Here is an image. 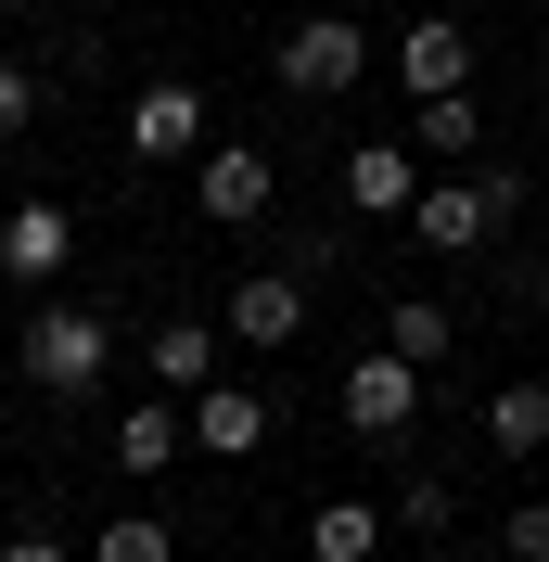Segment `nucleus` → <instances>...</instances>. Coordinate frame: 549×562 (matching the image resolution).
<instances>
[{
    "instance_id": "5",
    "label": "nucleus",
    "mask_w": 549,
    "mask_h": 562,
    "mask_svg": "<svg viewBox=\"0 0 549 562\" xmlns=\"http://www.w3.org/2000/svg\"><path fill=\"white\" fill-rule=\"evenodd\" d=\"M179 154H205V90L192 77H154L128 103V167H179Z\"/></svg>"
},
{
    "instance_id": "17",
    "label": "nucleus",
    "mask_w": 549,
    "mask_h": 562,
    "mask_svg": "<svg viewBox=\"0 0 549 562\" xmlns=\"http://www.w3.org/2000/svg\"><path fill=\"white\" fill-rule=\"evenodd\" d=\"M383 346L410 358V371H447V346H460V333H447L435 294H396V307H383Z\"/></svg>"
},
{
    "instance_id": "10",
    "label": "nucleus",
    "mask_w": 549,
    "mask_h": 562,
    "mask_svg": "<svg viewBox=\"0 0 549 562\" xmlns=\"http://www.w3.org/2000/svg\"><path fill=\"white\" fill-rule=\"evenodd\" d=\"M217 319H231L243 346H294V333H307V281H294V269H243Z\"/></svg>"
},
{
    "instance_id": "1",
    "label": "nucleus",
    "mask_w": 549,
    "mask_h": 562,
    "mask_svg": "<svg viewBox=\"0 0 549 562\" xmlns=\"http://www.w3.org/2000/svg\"><path fill=\"white\" fill-rule=\"evenodd\" d=\"M103 371H115V319L38 294V319H26V384H38V396H90Z\"/></svg>"
},
{
    "instance_id": "14",
    "label": "nucleus",
    "mask_w": 549,
    "mask_h": 562,
    "mask_svg": "<svg viewBox=\"0 0 549 562\" xmlns=\"http://www.w3.org/2000/svg\"><path fill=\"white\" fill-rule=\"evenodd\" d=\"M473 140H485L473 90H447V103H410V154H422V167H473Z\"/></svg>"
},
{
    "instance_id": "16",
    "label": "nucleus",
    "mask_w": 549,
    "mask_h": 562,
    "mask_svg": "<svg viewBox=\"0 0 549 562\" xmlns=\"http://www.w3.org/2000/svg\"><path fill=\"white\" fill-rule=\"evenodd\" d=\"M485 448H498V460H537L549 448V384H498V396H485Z\"/></svg>"
},
{
    "instance_id": "22",
    "label": "nucleus",
    "mask_w": 549,
    "mask_h": 562,
    "mask_svg": "<svg viewBox=\"0 0 549 562\" xmlns=\"http://www.w3.org/2000/svg\"><path fill=\"white\" fill-rule=\"evenodd\" d=\"M0 562H77V550H65V537H38V525H26V537H0Z\"/></svg>"
},
{
    "instance_id": "13",
    "label": "nucleus",
    "mask_w": 549,
    "mask_h": 562,
    "mask_svg": "<svg viewBox=\"0 0 549 562\" xmlns=\"http://www.w3.org/2000/svg\"><path fill=\"white\" fill-rule=\"evenodd\" d=\"M65 256H77V217H65V205H13V217H0V269L26 281V294H38V281H65Z\"/></svg>"
},
{
    "instance_id": "6",
    "label": "nucleus",
    "mask_w": 549,
    "mask_h": 562,
    "mask_svg": "<svg viewBox=\"0 0 549 562\" xmlns=\"http://www.w3.org/2000/svg\"><path fill=\"white\" fill-rule=\"evenodd\" d=\"M473 52H485V38L460 26V13H422V26H396V77H410V103L473 90Z\"/></svg>"
},
{
    "instance_id": "4",
    "label": "nucleus",
    "mask_w": 549,
    "mask_h": 562,
    "mask_svg": "<svg viewBox=\"0 0 549 562\" xmlns=\"http://www.w3.org/2000/svg\"><path fill=\"white\" fill-rule=\"evenodd\" d=\"M269 192H281V167L256 154V140H205V154H192V205H205L217 231H256Z\"/></svg>"
},
{
    "instance_id": "2",
    "label": "nucleus",
    "mask_w": 549,
    "mask_h": 562,
    "mask_svg": "<svg viewBox=\"0 0 549 562\" xmlns=\"http://www.w3.org/2000/svg\"><path fill=\"white\" fill-rule=\"evenodd\" d=\"M269 65H281V90H294V103H345V90L371 77V26H345V13H294Z\"/></svg>"
},
{
    "instance_id": "12",
    "label": "nucleus",
    "mask_w": 549,
    "mask_h": 562,
    "mask_svg": "<svg viewBox=\"0 0 549 562\" xmlns=\"http://www.w3.org/2000/svg\"><path fill=\"white\" fill-rule=\"evenodd\" d=\"M217 333H231V319H154V333H141V371L167 396H205L217 384Z\"/></svg>"
},
{
    "instance_id": "19",
    "label": "nucleus",
    "mask_w": 549,
    "mask_h": 562,
    "mask_svg": "<svg viewBox=\"0 0 549 562\" xmlns=\"http://www.w3.org/2000/svg\"><path fill=\"white\" fill-rule=\"evenodd\" d=\"M396 525H410V537H447V486H435V473H410V486H396Z\"/></svg>"
},
{
    "instance_id": "11",
    "label": "nucleus",
    "mask_w": 549,
    "mask_h": 562,
    "mask_svg": "<svg viewBox=\"0 0 549 562\" xmlns=\"http://www.w3.org/2000/svg\"><path fill=\"white\" fill-rule=\"evenodd\" d=\"M103 448H115V473H128V486H154V473H167V460L192 448V396H141V409L115 422Z\"/></svg>"
},
{
    "instance_id": "8",
    "label": "nucleus",
    "mask_w": 549,
    "mask_h": 562,
    "mask_svg": "<svg viewBox=\"0 0 549 562\" xmlns=\"http://www.w3.org/2000/svg\"><path fill=\"white\" fill-rule=\"evenodd\" d=\"M410 244H435V256H473V244H498V205H485V179H422Z\"/></svg>"
},
{
    "instance_id": "24",
    "label": "nucleus",
    "mask_w": 549,
    "mask_h": 562,
    "mask_svg": "<svg viewBox=\"0 0 549 562\" xmlns=\"http://www.w3.org/2000/svg\"><path fill=\"white\" fill-rule=\"evenodd\" d=\"M435 562H473V550H435Z\"/></svg>"
},
{
    "instance_id": "18",
    "label": "nucleus",
    "mask_w": 549,
    "mask_h": 562,
    "mask_svg": "<svg viewBox=\"0 0 549 562\" xmlns=\"http://www.w3.org/2000/svg\"><path fill=\"white\" fill-rule=\"evenodd\" d=\"M90 562H179V525L128 512V525H103V537H90Z\"/></svg>"
},
{
    "instance_id": "15",
    "label": "nucleus",
    "mask_w": 549,
    "mask_h": 562,
    "mask_svg": "<svg viewBox=\"0 0 549 562\" xmlns=\"http://www.w3.org/2000/svg\"><path fill=\"white\" fill-rule=\"evenodd\" d=\"M371 550H383L371 498H320V512H307V562H371Z\"/></svg>"
},
{
    "instance_id": "3",
    "label": "nucleus",
    "mask_w": 549,
    "mask_h": 562,
    "mask_svg": "<svg viewBox=\"0 0 549 562\" xmlns=\"http://www.w3.org/2000/svg\"><path fill=\"white\" fill-rule=\"evenodd\" d=\"M410 409H422V371L396 346L345 358V422H358V448H410Z\"/></svg>"
},
{
    "instance_id": "9",
    "label": "nucleus",
    "mask_w": 549,
    "mask_h": 562,
    "mask_svg": "<svg viewBox=\"0 0 549 562\" xmlns=\"http://www.w3.org/2000/svg\"><path fill=\"white\" fill-rule=\"evenodd\" d=\"M269 435H281V409L256 384H205V396H192V448H205V460H256Z\"/></svg>"
},
{
    "instance_id": "20",
    "label": "nucleus",
    "mask_w": 549,
    "mask_h": 562,
    "mask_svg": "<svg viewBox=\"0 0 549 562\" xmlns=\"http://www.w3.org/2000/svg\"><path fill=\"white\" fill-rule=\"evenodd\" d=\"M26 128H38V77L0 65V140H26Z\"/></svg>"
},
{
    "instance_id": "21",
    "label": "nucleus",
    "mask_w": 549,
    "mask_h": 562,
    "mask_svg": "<svg viewBox=\"0 0 549 562\" xmlns=\"http://www.w3.org/2000/svg\"><path fill=\"white\" fill-rule=\"evenodd\" d=\"M498 550H512V562H549V498H524L512 525H498Z\"/></svg>"
},
{
    "instance_id": "7",
    "label": "nucleus",
    "mask_w": 549,
    "mask_h": 562,
    "mask_svg": "<svg viewBox=\"0 0 549 562\" xmlns=\"http://www.w3.org/2000/svg\"><path fill=\"white\" fill-rule=\"evenodd\" d=\"M345 205H358V217H396V231H410V205H422V154H410V128H396V140H358V154H345Z\"/></svg>"
},
{
    "instance_id": "23",
    "label": "nucleus",
    "mask_w": 549,
    "mask_h": 562,
    "mask_svg": "<svg viewBox=\"0 0 549 562\" xmlns=\"http://www.w3.org/2000/svg\"><path fill=\"white\" fill-rule=\"evenodd\" d=\"M537 103H549V52H537Z\"/></svg>"
}]
</instances>
